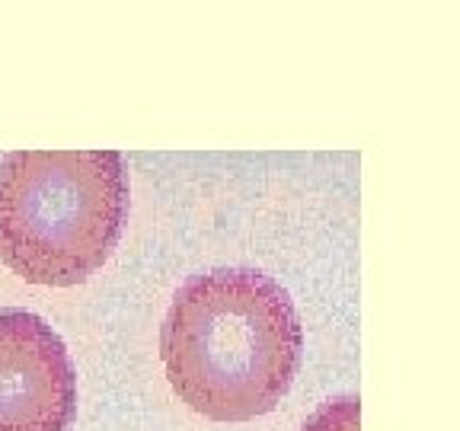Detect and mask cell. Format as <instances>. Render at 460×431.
I'll return each mask as SVG.
<instances>
[{
  "instance_id": "cell-4",
  "label": "cell",
  "mask_w": 460,
  "mask_h": 431,
  "mask_svg": "<svg viewBox=\"0 0 460 431\" xmlns=\"http://www.w3.org/2000/svg\"><path fill=\"white\" fill-rule=\"evenodd\" d=\"M361 428V402L358 396L345 393L323 402L314 416L304 422L301 431H358Z\"/></svg>"
},
{
  "instance_id": "cell-2",
  "label": "cell",
  "mask_w": 460,
  "mask_h": 431,
  "mask_svg": "<svg viewBox=\"0 0 460 431\" xmlns=\"http://www.w3.org/2000/svg\"><path fill=\"white\" fill-rule=\"evenodd\" d=\"M128 215L115 151H16L0 163V256L32 285L71 287L112 256Z\"/></svg>"
},
{
  "instance_id": "cell-1",
  "label": "cell",
  "mask_w": 460,
  "mask_h": 431,
  "mask_svg": "<svg viewBox=\"0 0 460 431\" xmlns=\"http://www.w3.org/2000/svg\"><path fill=\"white\" fill-rule=\"evenodd\" d=\"M304 332L295 301L259 268H211L182 281L160 326L170 387L215 422L272 412L295 383Z\"/></svg>"
},
{
  "instance_id": "cell-3",
  "label": "cell",
  "mask_w": 460,
  "mask_h": 431,
  "mask_svg": "<svg viewBox=\"0 0 460 431\" xmlns=\"http://www.w3.org/2000/svg\"><path fill=\"white\" fill-rule=\"evenodd\" d=\"M77 371L42 316L0 310V431H71Z\"/></svg>"
}]
</instances>
